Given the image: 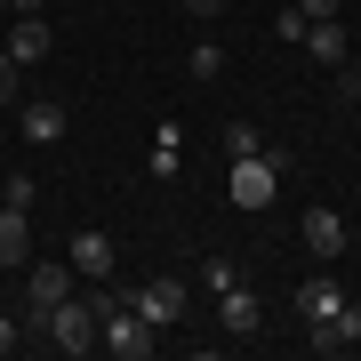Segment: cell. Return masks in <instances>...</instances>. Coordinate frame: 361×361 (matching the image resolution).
Wrapping results in <instances>:
<instances>
[{
  "mask_svg": "<svg viewBox=\"0 0 361 361\" xmlns=\"http://www.w3.org/2000/svg\"><path fill=\"white\" fill-rule=\"evenodd\" d=\"M40 8H49V0H8V16H40Z\"/></svg>",
  "mask_w": 361,
  "mask_h": 361,
  "instance_id": "cell-25",
  "label": "cell"
},
{
  "mask_svg": "<svg viewBox=\"0 0 361 361\" xmlns=\"http://www.w3.org/2000/svg\"><path fill=\"white\" fill-rule=\"evenodd\" d=\"M16 121H25V145H65V104L56 97H16Z\"/></svg>",
  "mask_w": 361,
  "mask_h": 361,
  "instance_id": "cell-8",
  "label": "cell"
},
{
  "mask_svg": "<svg viewBox=\"0 0 361 361\" xmlns=\"http://www.w3.org/2000/svg\"><path fill=\"white\" fill-rule=\"evenodd\" d=\"M40 337H49V345L65 353V361L97 353V305H89V297H65V305L49 313V329H40Z\"/></svg>",
  "mask_w": 361,
  "mask_h": 361,
  "instance_id": "cell-4",
  "label": "cell"
},
{
  "mask_svg": "<svg viewBox=\"0 0 361 361\" xmlns=\"http://www.w3.org/2000/svg\"><path fill=\"white\" fill-rule=\"evenodd\" d=\"M0 201H8V209H32V177H25V169H16L8 185H0Z\"/></svg>",
  "mask_w": 361,
  "mask_h": 361,
  "instance_id": "cell-21",
  "label": "cell"
},
{
  "mask_svg": "<svg viewBox=\"0 0 361 361\" xmlns=\"http://www.w3.org/2000/svg\"><path fill=\"white\" fill-rule=\"evenodd\" d=\"M305 25H313V16H305V8H297V0H289V8H281V16H273V32H281V40H289V49H297V40H305Z\"/></svg>",
  "mask_w": 361,
  "mask_h": 361,
  "instance_id": "cell-20",
  "label": "cell"
},
{
  "mask_svg": "<svg viewBox=\"0 0 361 361\" xmlns=\"http://www.w3.org/2000/svg\"><path fill=\"white\" fill-rule=\"evenodd\" d=\"M16 97H25V65H16L8 49H0V104H16Z\"/></svg>",
  "mask_w": 361,
  "mask_h": 361,
  "instance_id": "cell-19",
  "label": "cell"
},
{
  "mask_svg": "<svg viewBox=\"0 0 361 361\" xmlns=\"http://www.w3.org/2000/svg\"><path fill=\"white\" fill-rule=\"evenodd\" d=\"M233 281H241V265H233V257H201V289H233Z\"/></svg>",
  "mask_w": 361,
  "mask_h": 361,
  "instance_id": "cell-16",
  "label": "cell"
},
{
  "mask_svg": "<svg viewBox=\"0 0 361 361\" xmlns=\"http://www.w3.org/2000/svg\"><path fill=\"white\" fill-rule=\"evenodd\" d=\"M353 345H361V305L345 297L329 322H313V353H353Z\"/></svg>",
  "mask_w": 361,
  "mask_h": 361,
  "instance_id": "cell-9",
  "label": "cell"
},
{
  "mask_svg": "<svg viewBox=\"0 0 361 361\" xmlns=\"http://www.w3.org/2000/svg\"><path fill=\"white\" fill-rule=\"evenodd\" d=\"M297 49H305V56H313V65H322V73H337V65H345V56H353V40H345V25H337V16H313Z\"/></svg>",
  "mask_w": 361,
  "mask_h": 361,
  "instance_id": "cell-7",
  "label": "cell"
},
{
  "mask_svg": "<svg viewBox=\"0 0 361 361\" xmlns=\"http://www.w3.org/2000/svg\"><path fill=\"white\" fill-rule=\"evenodd\" d=\"M185 305H193V289H185L177 273H153V281H137V289H129V313H145L153 329H177V322H185Z\"/></svg>",
  "mask_w": 361,
  "mask_h": 361,
  "instance_id": "cell-3",
  "label": "cell"
},
{
  "mask_svg": "<svg viewBox=\"0 0 361 361\" xmlns=\"http://www.w3.org/2000/svg\"><path fill=\"white\" fill-rule=\"evenodd\" d=\"M185 8H193V16H225V0H185Z\"/></svg>",
  "mask_w": 361,
  "mask_h": 361,
  "instance_id": "cell-26",
  "label": "cell"
},
{
  "mask_svg": "<svg viewBox=\"0 0 361 361\" xmlns=\"http://www.w3.org/2000/svg\"><path fill=\"white\" fill-rule=\"evenodd\" d=\"M225 73V49L217 40H193V80H217Z\"/></svg>",
  "mask_w": 361,
  "mask_h": 361,
  "instance_id": "cell-18",
  "label": "cell"
},
{
  "mask_svg": "<svg viewBox=\"0 0 361 361\" xmlns=\"http://www.w3.org/2000/svg\"><path fill=\"white\" fill-rule=\"evenodd\" d=\"M0 16H8V0H0Z\"/></svg>",
  "mask_w": 361,
  "mask_h": 361,
  "instance_id": "cell-27",
  "label": "cell"
},
{
  "mask_svg": "<svg viewBox=\"0 0 361 361\" xmlns=\"http://www.w3.org/2000/svg\"><path fill=\"white\" fill-rule=\"evenodd\" d=\"M0 265L25 273L32 265V233H25V209H0Z\"/></svg>",
  "mask_w": 361,
  "mask_h": 361,
  "instance_id": "cell-13",
  "label": "cell"
},
{
  "mask_svg": "<svg viewBox=\"0 0 361 361\" xmlns=\"http://www.w3.org/2000/svg\"><path fill=\"white\" fill-rule=\"evenodd\" d=\"M177 169H185V129L161 121V129H153V177H177Z\"/></svg>",
  "mask_w": 361,
  "mask_h": 361,
  "instance_id": "cell-15",
  "label": "cell"
},
{
  "mask_svg": "<svg viewBox=\"0 0 361 361\" xmlns=\"http://www.w3.org/2000/svg\"><path fill=\"white\" fill-rule=\"evenodd\" d=\"M73 273H89V281H113V273H121V249H113V233H104V225L73 233Z\"/></svg>",
  "mask_w": 361,
  "mask_h": 361,
  "instance_id": "cell-6",
  "label": "cell"
},
{
  "mask_svg": "<svg viewBox=\"0 0 361 361\" xmlns=\"http://www.w3.org/2000/svg\"><path fill=\"white\" fill-rule=\"evenodd\" d=\"M297 8H305V16H337L345 0H297Z\"/></svg>",
  "mask_w": 361,
  "mask_h": 361,
  "instance_id": "cell-24",
  "label": "cell"
},
{
  "mask_svg": "<svg viewBox=\"0 0 361 361\" xmlns=\"http://www.w3.org/2000/svg\"><path fill=\"white\" fill-rule=\"evenodd\" d=\"M153 345H161V329L145 322V313H129V297L97 313V353H113V361H145Z\"/></svg>",
  "mask_w": 361,
  "mask_h": 361,
  "instance_id": "cell-2",
  "label": "cell"
},
{
  "mask_svg": "<svg viewBox=\"0 0 361 361\" xmlns=\"http://www.w3.org/2000/svg\"><path fill=\"white\" fill-rule=\"evenodd\" d=\"M217 322H225V337H249V329L265 322V305H257V289H249V281H233V289L217 297Z\"/></svg>",
  "mask_w": 361,
  "mask_h": 361,
  "instance_id": "cell-11",
  "label": "cell"
},
{
  "mask_svg": "<svg viewBox=\"0 0 361 361\" xmlns=\"http://www.w3.org/2000/svg\"><path fill=\"white\" fill-rule=\"evenodd\" d=\"M8 56L16 65H40V56H49V25H40V16H16L8 25Z\"/></svg>",
  "mask_w": 361,
  "mask_h": 361,
  "instance_id": "cell-14",
  "label": "cell"
},
{
  "mask_svg": "<svg viewBox=\"0 0 361 361\" xmlns=\"http://www.w3.org/2000/svg\"><path fill=\"white\" fill-rule=\"evenodd\" d=\"M337 305H345V281H337V273H313V281H297V313H305V329H313V322H329Z\"/></svg>",
  "mask_w": 361,
  "mask_h": 361,
  "instance_id": "cell-10",
  "label": "cell"
},
{
  "mask_svg": "<svg viewBox=\"0 0 361 361\" xmlns=\"http://www.w3.org/2000/svg\"><path fill=\"white\" fill-rule=\"evenodd\" d=\"M329 80H337V97H361V65H353V56H345V65H337Z\"/></svg>",
  "mask_w": 361,
  "mask_h": 361,
  "instance_id": "cell-22",
  "label": "cell"
},
{
  "mask_svg": "<svg viewBox=\"0 0 361 361\" xmlns=\"http://www.w3.org/2000/svg\"><path fill=\"white\" fill-rule=\"evenodd\" d=\"M281 177H289V145H265V153H241L233 161V209H273V193H281Z\"/></svg>",
  "mask_w": 361,
  "mask_h": 361,
  "instance_id": "cell-1",
  "label": "cell"
},
{
  "mask_svg": "<svg viewBox=\"0 0 361 361\" xmlns=\"http://www.w3.org/2000/svg\"><path fill=\"white\" fill-rule=\"evenodd\" d=\"M305 249L329 265L337 249H345V217H337V209H305Z\"/></svg>",
  "mask_w": 361,
  "mask_h": 361,
  "instance_id": "cell-12",
  "label": "cell"
},
{
  "mask_svg": "<svg viewBox=\"0 0 361 361\" xmlns=\"http://www.w3.org/2000/svg\"><path fill=\"white\" fill-rule=\"evenodd\" d=\"M56 305H65V257L56 265H25V329H49Z\"/></svg>",
  "mask_w": 361,
  "mask_h": 361,
  "instance_id": "cell-5",
  "label": "cell"
},
{
  "mask_svg": "<svg viewBox=\"0 0 361 361\" xmlns=\"http://www.w3.org/2000/svg\"><path fill=\"white\" fill-rule=\"evenodd\" d=\"M241 153H265V137L249 129V121H233V129H225V161H241Z\"/></svg>",
  "mask_w": 361,
  "mask_h": 361,
  "instance_id": "cell-17",
  "label": "cell"
},
{
  "mask_svg": "<svg viewBox=\"0 0 361 361\" xmlns=\"http://www.w3.org/2000/svg\"><path fill=\"white\" fill-rule=\"evenodd\" d=\"M16 329H25V322H8V313H0V361H8L16 345H25V337H16Z\"/></svg>",
  "mask_w": 361,
  "mask_h": 361,
  "instance_id": "cell-23",
  "label": "cell"
}]
</instances>
